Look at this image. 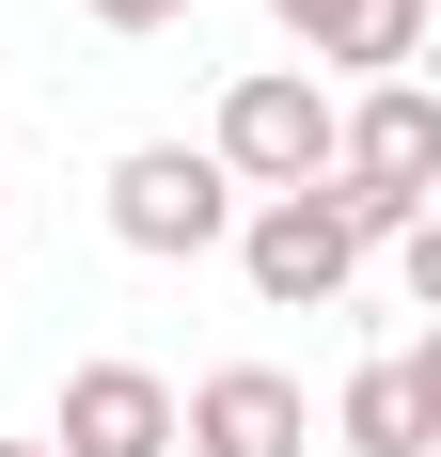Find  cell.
<instances>
[{"instance_id":"9","label":"cell","mask_w":441,"mask_h":457,"mask_svg":"<svg viewBox=\"0 0 441 457\" xmlns=\"http://www.w3.org/2000/svg\"><path fill=\"white\" fill-rule=\"evenodd\" d=\"M0 457H47V442H0Z\"/></svg>"},{"instance_id":"6","label":"cell","mask_w":441,"mask_h":457,"mask_svg":"<svg viewBox=\"0 0 441 457\" xmlns=\"http://www.w3.org/2000/svg\"><path fill=\"white\" fill-rule=\"evenodd\" d=\"M315 63H362V79H410L426 63V0H268Z\"/></svg>"},{"instance_id":"1","label":"cell","mask_w":441,"mask_h":457,"mask_svg":"<svg viewBox=\"0 0 441 457\" xmlns=\"http://www.w3.org/2000/svg\"><path fill=\"white\" fill-rule=\"evenodd\" d=\"M205 158H220V189H315L331 174V95H315V63H253V79L220 95V127H205Z\"/></svg>"},{"instance_id":"3","label":"cell","mask_w":441,"mask_h":457,"mask_svg":"<svg viewBox=\"0 0 441 457\" xmlns=\"http://www.w3.org/2000/svg\"><path fill=\"white\" fill-rule=\"evenodd\" d=\"M237 269H253L268 316H331V300L362 284V237L331 221V189H268L253 221H237Z\"/></svg>"},{"instance_id":"2","label":"cell","mask_w":441,"mask_h":457,"mask_svg":"<svg viewBox=\"0 0 441 457\" xmlns=\"http://www.w3.org/2000/svg\"><path fill=\"white\" fill-rule=\"evenodd\" d=\"M111 237H127V253H158V269L220 253V237H237L220 158H205V142H127V158H111Z\"/></svg>"},{"instance_id":"5","label":"cell","mask_w":441,"mask_h":457,"mask_svg":"<svg viewBox=\"0 0 441 457\" xmlns=\"http://www.w3.org/2000/svg\"><path fill=\"white\" fill-rule=\"evenodd\" d=\"M47 457H174V378L158 363H79L63 411H47Z\"/></svg>"},{"instance_id":"8","label":"cell","mask_w":441,"mask_h":457,"mask_svg":"<svg viewBox=\"0 0 441 457\" xmlns=\"http://www.w3.org/2000/svg\"><path fill=\"white\" fill-rule=\"evenodd\" d=\"M79 16H95V32H174L189 0H79Z\"/></svg>"},{"instance_id":"7","label":"cell","mask_w":441,"mask_h":457,"mask_svg":"<svg viewBox=\"0 0 441 457\" xmlns=\"http://www.w3.org/2000/svg\"><path fill=\"white\" fill-rule=\"evenodd\" d=\"M331 426H347V457H426V426H441V347H395V363H362Z\"/></svg>"},{"instance_id":"4","label":"cell","mask_w":441,"mask_h":457,"mask_svg":"<svg viewBox=\"0 0 441 457\" xmlns=\"http://www.w3.org/2000/svg\"><path fill=\"white\" fill-rule=\"evenodd\" d=\"M174 442L189 457H315V411H300L284 363H220V378L174 395Z\"/></svg>"}]
</instances>
